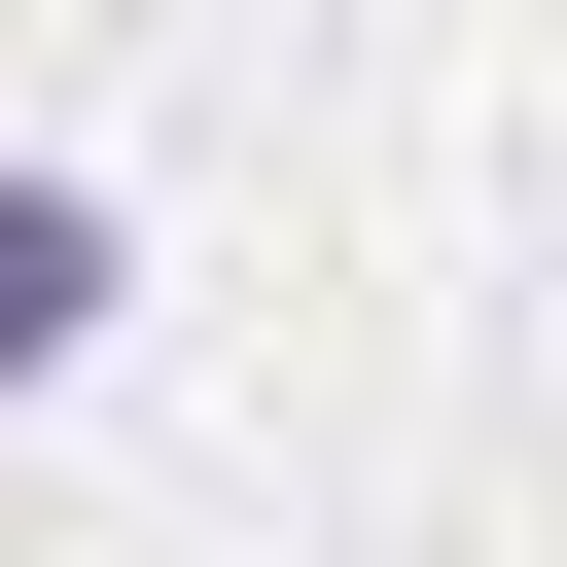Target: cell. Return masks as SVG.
Returning a JSON list of instances; mask_svg holds the SVG:
<instances>
[{"label":"cell","instance_id":"6da1fadb","mask_svg":"<svg viewBox=\"0 0 567 567\" xmlns=\"http://www.w3.org/2000/svg\"><path fill=\"white\" fill-rule=\"evenodd\" d=\"M106 319H142V248H106V177H35V142H0V390H71Z\"/></svg>","mask_w":567,"mask_h":567}]
</instances>
